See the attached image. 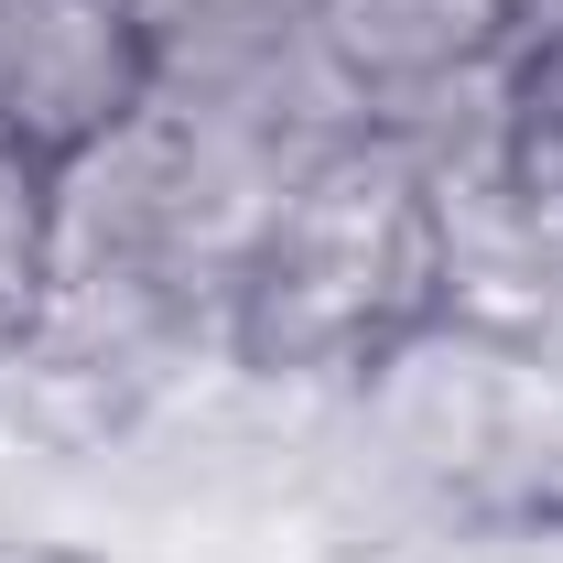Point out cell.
I'll return each mask as SVG.
<instances>
[{"label":"cell","mask_w":563,"mask_h":563,"mask_svg":"<svg viewBox=\"0 0 563 563\" xmlns=\"http://www.w3.org/2000/svg\"><path fill=\"white\" fill-rule=\"evenodd\" d=\"M314 163H292L239 120H217L174 87H141L120 131L55 163V228H44V314L33 336H174L239 303L261 228Z\"/></svg>","instance_id":"1"},{"label":"cell","mask_w":563,"mask_h":563,"mask_svg":"<svg viewBox=\"0 0 563 563\" xmlns=\"http://www.w3.org/2000/svg\"><path fill=\"white\" fill-rule=\"evenodd\" d=\"M444 303V196L368 131L325 152L261 228L228 336L250 368H357Z\"/></svg>","instance_id":"2"},{"label":"cell","mask_w":563,"mask_h":563,"mask_svg":"<svg viewBox=\"0 0 563 563\" xmlns=\"http://www.w3.org/2000/svg\"><path fill=\"white\" fill-rule=\"evenodd\" d=\"M152 87L131 0H0V131L44 163H76L98 131H120Z\"/></svg>","instance_id":"3"},{"label":"cell","mask_w":563,"mask_h":563,"mask_svg":"<svg viewBox=\"0 0 563 563\" xmlns=\"http://www.w3.org/2000/svg\"><path fill=\"white\" fill-rule=\"evenodd\" d=\"M325 44L368 98V131L477 66H509V0H325Z\"/></svg>","instance_id":"4"},{"label":"cell","mask_w":563,"mask_h":563,"mask_svg":"<svg viewBox=\"0 0 563 563\" xmlns=\"http://www.w3.org/2000/svg\"><path fill=\"white\" fill-rule=\"evenodd\" d=\"M498 185L563 228V44L509 55V120H498Z\"/></svg>","instance_id":"5"},{"label":"cell","mask_w":563,"mask_h":563,"mask_svg":"<svg viewBox=\"0 0 563 563\" xmlns=\"http://www.w3.org/2000/svg\"><path fill=\"white\" fill-rule=\"evenodd\" d=\"M44 228H55V163L0 131V347H33L44 314Z\"/></svg>","instance_id":"6"},{"label":"cell","mask_w":563,"mask_h":563,"mask_svg":"<svg viewBox=\"0 0 563 563\" xmlns=\"http://www.w3.org/2000/svg\"><path fill=\"white\" fill-rule=\"evenodd\" d=\"M325 0H131L152 66L163 55H207V44H250V33H282V22H314Z\"/></svg>","instance_id":"7"},{"label":"cell","mask_w":563,"mask_h":563,"mask_svg":"<svg viewBox=\"0 0 563 563\" xmlns=\"http://www.w3.org/2000/svg\"><path fill=\"white\" fill-rule=\"evenodd\" d=\"M509 44H563V0H509Z\"/></svg>","instance_id":"8"}]
</instances>
